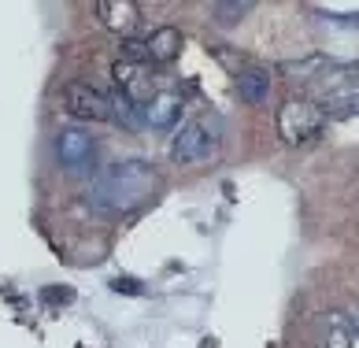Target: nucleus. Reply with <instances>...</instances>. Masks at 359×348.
<instances>
[{
  "mask_svg": "<svg viewBox=\"0 0 359 348\" xmlns=\"http://www.w3.org/2000/svg\"><path fill=\"white\" fill-rule=\"evenodd\" d=\"M159 170L149 159H115V163L100 167L89 178L86 189V204L97 211V215L108 219H123L134 215L144 204H152L159 193Z\"/></svg>",
  "mask_w": 359,
  "mask_h": 348,
  "instance_id": "1",
  "label": "nucleus"
},
{
  "mask_svg": "<svg viewBox=\"0 0 359 348\" xmlns=\"http://www.w3.org/2000/svg\"><path fill=\"white\" fill-rule=\"evenodd\" d=\"M222 149V119L219 115H196V119H185V123L175 130L170 138V149L167 156L182 167H193V163H204Z\"/></svg>",
  "mask_w": 359,
  "mask_h": 348,
  "instance_id": "2",
  "label": "nucleus"
},
{
  "mask_svg": "<svg viewBox=\"0 0 359 348\" xmlns=\"http://www.w3.org/2000/svg\"><path fill=\"white\" fill-rule=\"evenodd\" d=\"M326 130V112L318 108L308 97H289L282 108H278V138L292 149H304V145H315Z\"/></svg>",
  "mask_w": 359,
  "mask_h": 348,
  "instance_id": "3",
  "label": "nucleus"
},
{
  "mask_svg": "<svg viewBox=\"0 0 359 348\" xmlns=\"http://www.w3.org/2000/svg\"><path fill=\"white\" fill-rule=\"evenodd\" d=\"M63 112L78 123H111L115 115V93L93 86V82H82V78H74V82L63 86Z\"/></svg>",
  "mask_w": 359,
  "mask_h": 348,
  "instance_id": "4",
  "label": "nucleus"
},
{
  "mask_svg": "<svg viewBox=\"0 0 359 348\" xmlns=\"http://www.w3.org/2000/svg\"><path fill=\"white\" fill-rule=\"evenodd\" d=\"M318 108L326 115H352L359 112V67H330V71L315 82Z\"/></svg>",
  "mask_w": 359,
  "mask_h": 348,
  "instance_id": "5",
  "label": "nucleus"
},
{
  "mask_svg": "<svg viewBox=\"0 0 359 348\" xmlns=\"http://www.w3.org/2000/svg\"><path fill=\"white\" fill-rule=\"evenodd\" d=\"M97 152H100L97 138L82 126H63L56 133V159H60L63 174H71V178H93L100 170Z\"/></svg>",
  "mask_w": 359,
  "mask_h": 348,
  "instance_id": "6",
  "label": "nucleus"
},
{
  "mask_svg": "<svg viewBox=\"0 0 359 348\" xmlns=\"http://www.w3.org/2000/svg\"><path fill=\"white\" fill-rule=\"evenodd\" d=\"M111 82H115V93H118V97L130 100L134 108H144V104H149L156 93H159V74H156V67L123 60V56L111 63Z\"/></svg>",
  "mask_w": 359,
  "mask_h": 348,
  "instance_id": "7",
  "label": "nucleus"
},
{
  "mask_svg": "<svg viewBox=\"0 0 359 348\" xmlns=\"http://www.w3.org/2000/svg\"><path fill=\"white\" fill-rule=\"evenodd\" d=\"M315 348H359V323L348 312H323L311 326Z\"/></svg>",
  "mask_w": 359,
  "mask_h": 348,
  "instance_id": "8",
  "label": "nucleus"
},
{
  "mask_svg": "<svg viewBox=\"0 0 359 348\" xmlns=\"http://www.w3.org/2000/svg\"><path fill=\"white\" fill-rule=\"evenodd\" d=\"M185 115V97L178 89H159L156 97L141 108V126L149 130H175Z\"/></svg>",
  "mask_w": 359,
  "mask_h": 348,
  "instance_id": "9",
  "label": "nucleus"
},
{
  "mask_svg": "<svg viewBox=\"0 0 359 348\" xmlns=\"http://www.w3.org/2000/svg\"><path fill=\"white\" fill-rule=\"evenodd\" d=\"M93 11H97V19H100L104 30L118 34L123 41L141 26V8L130 4V0H100V4L93 8Z\"/></svg>",
  "mask_w": 359,
  "mask_h": 348,
  "instance_id": "10",
  "label": "nucleus"
},
{
  "mask_svg": "<svg viewBox=\"0 0 359 348\" xmlns=\"http://www.w3.org/2000/svg\"><path fill=\"white\" fill-rule=\"evenodd\" d=\"M178 52H182V30L178 26H156V30L144 34V56H149V67L175 63Z\"/></svg>",
  "mask_w": 359,
  "mask_h": 348,
  "instance_id": "11",
  "label": "nucleus"
},
{
  "mask_svg": "<svg viewBox=\"0 0 359 348\" xmlns=\"http://www.w3.org/2000/svg\"><path fill=\"white\" fill-rule=\"evenodd\" d=\"M237 97L252 108H259V104H267L271 97V71L267 67H245V71H237Z\"/></svg>",
  "mask_w": 359,
  "mask_h": 348,
  "instance_id": "12",
  "label": "nucleus"
},
{
  "mask_svg": "<svg viewBox=\"0 0 359 348\" xmlns=\"http://www.w3.org/2000/svg\"><path fill=\"white\" fill-rule=\"evenodd\" d=\"M252 11V4L248 0H230V4H211V15H215V22H222V26H233V22H241L245 15Z\"/></svg>",
  "mask_w": 359,
  "mask_h": 348,
  "instance_id": "13",
  "label": "nucleus"
},
{
  "mask_svg": "<svg viewBox=\"0 0 359 348\" xmlns=\"http://www.w3.org/2000/svg\"><path fill=\"white\" fill-rule=\"evenodd\" d=\"M355 323H359V319H355Z\"/></svg>",
  "mask_w": 359,
  "mask_h": 348,
  "instance_id": "14",
  "label": "nucleus"
}]
</instances>
